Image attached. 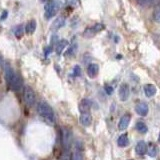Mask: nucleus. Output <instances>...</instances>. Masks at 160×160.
<instances>
[{"mask_svg":"<svg viewBox=\"0 0 160 160\" xmlns=\"http://www.w3.org/2000/svg\"><path fill=\"white\" fill-rule=\"evenodd\" d=\"M36 30V21L33 19V20H30V21L26 24L25 26V32L27 34H32L34 33V31Z\"/></svg>","mask_w":160,"mask_h":160,"instance_id":"f3484780","label":"nucleus"},{"mask_svg":"<svg viewBox=\"0 0 160 160\" xmlns=\"http://www.w3.org/2000/svg\"><path fill=\"white\" fill-rule=\"evenodd\" d=\"M157 153H158V150H157V147L156 146H152L151 148H150L149 150H148V154L150 155L151 157H155L157 155Z\"/></svg>","mask_w":160,"mask_h":160,"instance_id":"bb28decb","label":"nucleus"},{"mask_svg":"<svg viewBox=\"0 0 160 160\" xmlns=\"http://www.w3.org/2000/svg\"><path fill=\"white\" fill-rule=\"evenodd\" d=\"M15 72L13 71V69L11 68L9 64H4V75H5V79H6V82L9 84L11 79L13 78Z\"/></svg>","mask_w":160,"mask_h":160,"instance_id":"f8f14e48","label":"nucleus"},{"mask_svg":"<svg viewBox=\"0 0 160 160\" xmlns=\"http://www.w3.org/2000/svg\"><path fill=\"white\" fill-rule=\"evenodd\" d=\"M59 9V5L55 1H48L45 5V11H44V17L45 19H50L56 15Z\"/></svg>","mask_w":160,"mask_h":160,"instance_id":"7ed1b4c3","label":"nucleus"},{"mask_svg":"<svg viewBox=\"0 0 160 160\" xmlns=\"http://www.w3.org/2000/svg\"><path fill=\"white\" fill-rule=\"evenodd\" d=\"M143 89H144V93L147 97H152L156 94V87L153 84H146Z\"/></svg>","mask_w":160,"mask_h":160,"instance_id":"2eb2a0df","label":"nucleus"},{"mask_svg":"<svg viewBox=\"0 0 160 160\" xmlns=\"http://www.w3.org/2000/svg\"><path fill=\"white\" fill-rule=\"evenodd\" d=\"M135 151L139 155H143L146 153L147 151V144L144 141H139L136 144V147H135Z\"/></svg>","mask_w":160,"mask_h":160,"instance_id":"dca6fc26","label":"nucleus"},{"mask_svg":"<svg viewBox=\"0 0 160 160\" xmlns=\"http://www.w3.org/2000/svg\"><path fill=\"white\" fill-rule=\"evenodd\" d=\"M37 112L43 119H45L46 121L53 123L55 120V115L54 111L51 108V106L45 101H40L37 104Z\"/></svg>","mask_w":160,"mask_h":160,"instance_id":"f257e3e1","label":"nucleus"},{"mask_svg":"<svg viewBox=\"0 0 160 160\" xmlns=\"http://www.w3.org/2000/svg\"><path fill=\"white\" fill-rule=\"evenodd\" d=\"M103 29H104V25L98 23V24L93 25V26H91V27H87L86 29H85V31H84L83 34H84L85 37L90 38V37H93L96 33L102 31Z\"/></svg>","mask_w":160,"mask_h":160,"instance_id":"423d86ee","label":"nucleus"},{"mask_svg":"<svg viewBox=\"0 0 160 160\" xmlns=\"http://www.w3.org/2000/svg\"><path fill=\"white\" fill-rule=\"evenodd\" d=\"M135 1L142 6H151V5L159 3L160 0H135Z\"/></svg>","mask_w":160,"mask_h":160,"instance_id":"aec40b11","label":"nucleus"},{"mask_svg":"<svg viewBox=\"0 0 160 160\" xmlns=\"http://www.w3.org/2000/svg\"><path fill=\"white\" fill-rule=\"evenodd\" d=\"M130 119H131V115L126 113L124 114L123 116L121 117V119H120V121L118 123V129L119 130H125L129 125V122H130Z\"/></svg>","mask_w":160,"mask_h":160,"instance_id":"1a4fd4ad","label":"nucleus"},{"mask_svg":"<svg viewBox=\"0 0 160 160\" xmlns=\"http://www.w3.org/2000/svg\"><path fill=\"white\" fill-rule=\"evenodd\" d=\"M80 74H81V69H80V67L78 66V65H76L73 69V75L74 76H79Z\"/></svg>","mask_w":160,"mask_h":160,"instance_id":"cd10ccee","label":"nucleus"},{"mask_svg":"<svg viewBox=\"0 0 160 160\" xmlns=\"http://www.w3.org/2000/svg\"><path fill=\"white\" fill-rule=\"evenodd\" d=\"M135 111H136V113L139 114L140 116H146L149 112V107L146 103L140 102L135 106Z\"/></svg>","mask_w":160,"mask_h":160,"instance_id":"6e6552de","label":"nucleus"},{"mask_svg":"<svg viewBox=\"0 0 160 160\" xmlns=\"http://www.w3.org/2000/svg\"><path fill=\"white\" fill-rule=\"evenodd\" d=\"M65 1H66L67 5H69V6H71V7H76L80 3V0H65Z\"/></svg>","mask_w":160,"mask_h":160,"instance_id":"a878e982","label":"nucleus"},{"mask_svg":"<svg viewBox=\"0 0 160 160\" xmlns=\"http://www.w3.org/2000/svg\"><path fill=\"white\" fill-rule=\"evenodd\" d=\"M67 44H68L67 40H60V41L56 45V48H55V50H56V53L57 54H61L63 52V50L65 49V47L67 46Z\"/></svg>","mask_w":160,"mask_h":160,"instance_id":"6ab92c4d","label":"nucleus"},{"mask_svg":"<svg viewBox=\"0 0 160 160\" xmlns=\"http://www.w3.org/2000/svg\"><path fill=\"white\" fill-rule=\"evenodd\" d=\"M62 160H71L69 151H64V153L62 155Z\"/></svg>","mask_w":160,"mask_h":160,"instance_id":"c85d7f7f","label":"nucleus"},{"mask_svg":"<svg viewBox=\"0 0 160 160\" xmlns=\"http://www.w3.org/2000/svg\"><path fill=\"white\" fill-rule=\"evenodd\" d=\"M91 102L88 99H82L79 103V111L80 113H90Z\"/></svg>","mask_w":160,"mask_h":160,"instance_id":"9d476101","label":"nucleus"},{"mask_svg":"<svg viewBox=\"0 0 160 160\" xmlns=\"http://www.w3.org/2000/svg\"><path fill=\"white\" fill-rule=\"evenodd\" d=\"M64 24H65V19L63 17H58V18L55 19L53 21V23L51 24V30L56 31V30L63 27Z\"/></svg>","mask_w":160,"mask_h":160,"instance_id":"4468645a","label":"nucleus"},{"mask_svg":"<svg viewBox=\"0 0 160 160\" xmlns=\"http://www.w3.org/2000/svg\"><path fill=\"white\" fill-rule=\"evenodd\" d=\"M153 19L156 22L160 23V5L154 10V12H153Z\"/></svg>","mask_w":160,"mask_h":160,"instance_id":"b1692460","label":"nucleus"},{"mask_svg":"<svg viewBox=\"0 0 160 160\" xmlns=\"http://www.w3.org/2000/svg\"><path fill=\"white\" fill-rule=\"evenodd\" d=\"M136 129L140 133H146L147 130H148V127L143 121H139V122L136 123Z\"/></svg>","mask_w":160,"mask_h":160,"instance_id":"412c9836","label":"nucleus"},{"mask_svg":"<svg viewBox=\"0 0 160 160\" xmlns=\"http://www.w3.org/2000/svg\"><path fill=\"white\" fill-rule=\"evenodd\" d=\"M129 94H130V89L128 84L126 83H123L120 85L119 87V98L121 99V101H126L129 97Z\"/></svg>","mask_w":160,"mask_h":160,"instance_id":"0eeeda50","label":"nucleus"},{"mask_svg":"<svg viewBox=\"0 0 160 160\" xmlns=\"http://www.w3.org/2000/svg\"><path fill=\"white\" fill-rule=\"evenodd\" d=\"M10 87H11L12 90H14V91H21V90L23 89V82H22V79L20 78V76L17 74V73H15L14 74V76L13 78L11 79V81H10V83L8 84Z\"/></svg>","mask_w":160,"mask_h":160,"instance_id":"39448f33","label":"nucleus"},{"mask_svg":"<svg viewBox=\"0 0 160 160\" xmlns=\"http://www.w3.org/2000/svg\"><path fill=\"white\" fill-rule=\"evenodd\" d=\"M4 66V61H3V58L2 56L0 55V69H2V67Z\"/></svg>","mask_w":160,"mask_h":160,"instance_id":"7c9ffc66","label":"nucleus"},{"mask_svg":"<svg viewBox=\"0 0 160 160\" xmlns=\"http://www.w3.org/2000/svg\"><path fill=\"white\" fill-rule=\"evenodd\" d=\"M158 141H159V143H160V133H159V136H158Z\"/></svg>","mask_w":160,"mask_h":160,"instance_id":"72a5a7b5","label":"nucleus"},{"mask_svg":"<svg viewBox=\"0 0 160 160\" xmlns=\"http://www.w3.org/2000/svg\"><path fill=\"white\" fill-rule=\"evenodd\" d=\"M99 72V66L95 63H91L87 67V74L90 78H95Z\"/></svg>","mask_w":160,"mask_h":160,"instance_id":"9b49d317","label":"nucleus"},{"mask_svg":"<svg viewBox=\"0 0 160 160\" xmlns=\"http://www.w3.org/2000/svg\"><path fill=\"white\" fill-rule=\"evenodd\" d=\"M105 91H106L108 95H111L113 92V88L111 86H109V85H106V86H105Z\"/></svg>","mask_w":160,"mask_h":160,"instance_id":"c756f323","label":"nucleus"},{"mask_svg":"<svg viewBox=\"0 0 160 160\" xmlns=\"http://www.w3.org/2000/svg\"><path fill=\"white\" fill-rule=\"evenodd\" d=\"M71 160H83V157H82V152H81V150H80V148H79V147H77V146H76V149H75L74 153L72 154Z\"/></svg>","mask_w":160,"mask_h":160,"instance_id":"4be33fe9","label":"nucleus"},{"mask_svg":"<svg viewBox=\"0 0 160 160\" xmlns=\"http://www.w3.org/2000/svg\"><path fill=\"white\" fill-rule=\"evenodd\" d=\"M23 34H24V28H23L22 25H18V26L15 27V29H14V35H15V37L20 38V37L23 36Z\"/></svg>","mask_w":160,"mask_h":160,"instance_id":"5701e85b","label":"nucleus"},{"mask_svg":"<svg viewBox=\"0 0 160 160\" xmlns=\"http://www.w3.org/2000/svg\"><path fill=\"white\" fill-rule=\"evenodd\" d=\"M76 44H73L71 47H70L67 51H66V53H65V56H71V55H73L74 53H75V51H76Z\"/></svg>","mask_w":160,"mask_h":160,"instance_id":"393cba45","label":"nucleus"},{"mask_svg":"<svg viewBox=\"0 0 160 160\" xmlns=\"http://www.w3.org/2000/svg\"><path fill=\"white\" fill-rule=\"evenodd\" d=\"M41 2H43V3H45V2H48V0H40Z\"/></svg>","mask_w":160,"mask_h":160,"instance_id":"473e14b6","label":"nucleus"},{"mask_svg":"<svg viewBox=\"0 0 160 160\" xmlns=\"http://www.w3.org/2000/svg\"><path fill=\"white\" fill-rule=\"evenodd\" d=\"M24 101L26 103L27 106H29V107L34 106L35 101H36V96H35L33 89L30 88L29 86L25 87V89H24Z\"/></svg>","mask_w":160,"mask_h":160,"instance_id":"20e7f679","label":"nucleus"},{"mask_svg":"<svg viewBox=\"0 0 160 160\" xmlns=\"http://www.w3.org/2000/svg\"><path fill=\"white\" fill-rule=\"evenodd\" d=\"M128 143H129V139H128V136L126 134L120 135V136L118 137V139H117V144H118V146H120V147L127 146Z\"/></svg>","mask_w":160,"mask_h":160,"instance_id":"a211bd4d","label":"nucleus"},{"mask_svg":"<svg viewBox=\"0 0 160 160\" xmlns=\"http://www.w3.org/2000/svg\"><path fill=\"white\" fill-rule=\"evenodd\" d=\"M131 160H133V159H131Z\"/></svg>","mask_w":160,"mask_h":160,"instance_id":"f704fd0d","label":"nucleus"},{"mask_svg":"<svg viewBox=\"0 0 160 160\" xmlns=\"http://www.w3.org/2000/svg\"><path fill=\"white\" fill-rule=\"evenodd\" d=\"M79 121L82 125H84V126H89V125L91 124V122H92L91 114H90V113H81V115H80V118H79Z\"/></svg>","mask_w":160,"mask_h":160,"instance_id":"ddd939ff","label":"nucleus"},{"mask_svg":"<svg viewBox=\"0 0 160 160\" xmlns=\"http://www.w3.org/2000/svg\"><path fill=\"white\" fill-rule=\"evenodd\" d=\"M7 15H8V12H7V11H3V13H2V15H1V19L4 20L5 18L7 17Z\"/></svg>","mask_w":160,"mask_h":160,"instance_id":"2f4dec72","label":"nucleus"},{"mask_svg":"<svg viewBox=\"0 0 160 160\" xmlns=\"http://www.w3.org/2000/svg\"><path fill=\"white\" fill-rule=\"evenodd\" d=\"M61 137H62V145L64 148V151H69L72 145V132L71 130L63 127L61 131Z\"/></svg>","mask_w":160,"mask_h":160,"instance_id":"f03ea898","label":"nucleus"}]
</instances>
